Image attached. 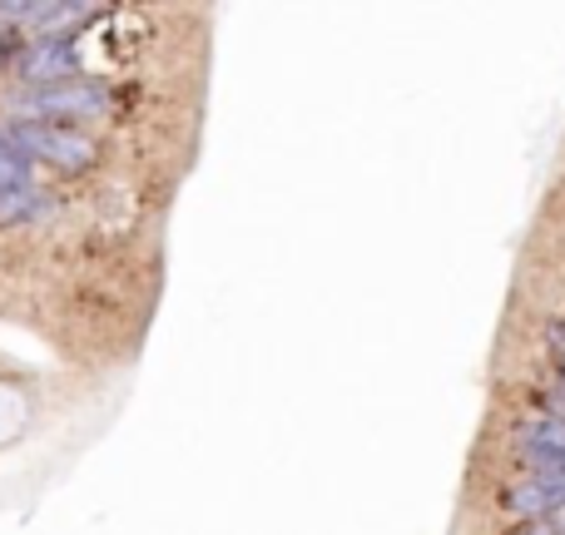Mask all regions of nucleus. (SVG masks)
<instances>
[{
  "label": "nucleus",
  "instance_id": "f257e3e1",
  "mask_svg": "<svg viewBox=\"0 0 565 535\" xmlns=\"http://www.w3.org/2000/svg\"><path fill=\"white\" fill-rule=\"evenodd\" d=\"M6 119H35V125H55V119H105L115 109V89L95 75H75L60 85L20 89L6 99Z\"/></svg>",
  "mask_w": 565,
  "mask_h": 535
},
{
  "label": "nucleus",
  "instance_id": "f03ea898",
  "mask_svg": "<svg viewBox=\"0 0 565 535\" xmlns=\"http://www.w3.org/2000/svg\"><path fill=\"white\" fill-rule=\"evenodd\" d=\"M0 149L30 164H50L60 174H85L95 164V139L65 125H35V119H0Z\"/></svg>",
  "mask_w": 565,
  "mask_h": 535
},
{
  "label": "nucleus",
  "instance_id": "7ed1b4c3",
  "mask_svg": "<svg viewBox=\"0 0 565 535\" xmlns=\"http://www.w3.org/2000/svg\"><path fill=\"white\" fill-rule=\"evenodd\" d=\"M15 69H20V79H25V89L75 79V69H79L75 35H65V30H55V35H35L25 50H20V65Z\"/></svg>",
  "mask_w": 565,
  "mask_h": 535
},
{
  "label": "nucleus",
  "instance_id": "20e7f679",
  "mask_svg": "<svg viewBox=\"0 0 565 535\" xmlns=\"http://www.w3.org/2000/svg\"><path fill=\"white\" fill-rule=\"evenodd\" d=\"M521 441V457L531 467H565V421L561 417H536V421H521L516 427Z\"/></svg>",
  "mask_w": 565,
  "mask_h": 535
},
{
  "label": "nucleus",
  "instance_id": "39448f33",
  "mask_svg": "<svg viewBox=\"0 0 565 535\" xmlns=\"http://www.w3.org/2000/svg\"><path fill=\"white\" fill-rule=\"evenodd\" d=\"M50 214V199L40 189H0V224H35Z\"/></svg>",
  "mask_w": 565,
  "mask_h": 535
},
{
  "label": "nucleus",
  "instance_id": "423d86ee",
  "mask_svg": "<svg viewBox=\"0 0 565 535\" xmlns=\"http://www.w3.org/2000/svg\"><path fill=\"white\" fill-rule=\"evenodd\" d=\"M546 417H561L565 421V382L556 392H546Z\"/></svg>",
  "mask_w": 565,
  "mask_h": 535
},
{
  "label": "nucleus",
  "instance_id": "0eeeda50",
  "mask_svg": "<svg viewBox=\"0 0 565 535\" xmlns=\"http://www.w3.org/2000/svg\"><path fill=\"white\" fill-rule=\"evenodd\" d=\"M15 55H20V40H15V30H6V35H0V65L15 60Z\"/></svg>",
  "mask_w": 565,
  "mask_h": 535
},
{
  "label": "nucleus",
  "instance_id": "6e6552de",
  "mask_svg": "<svg viewBox=\"0 0 565 535\" xmlns=\"http://www.w3.org/2000/svg\"><path fill=\"white\" fill-rule=\"evenodd\" d=\"M516 535H565L561 526H551V521H526V526H521Z\"/></svg>",
  "mask_w": 565,
  "mask_h": 535
}]
</instances>
